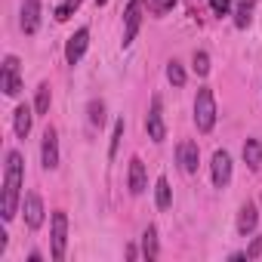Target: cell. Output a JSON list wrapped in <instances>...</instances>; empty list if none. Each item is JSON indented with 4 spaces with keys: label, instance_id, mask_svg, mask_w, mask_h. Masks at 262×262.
I'll return each instance as SVG.
<instances>
[{
    "label": "cell",
    "instance_id": "obj_5",
    "mask_svg": "<svg viewBox=\"0 0 262 262\" xmlns=\"http://www.w3.org/2000/svg\"><path fill=\"white\" fill-rule=\"evenodd\" d=\"M123 22H126V28H123V40H120V43L129 47V43L136 40V34H139V25H142V0H129Z\"/></svg>",
    "mask_w": 262,
    "mask_h": 262
},
{
    "label": "cell",
    "instance_id": "obj_9",
    "mask_svg": "<svg viewBox=\"0 0 262 262\" xmlns=\"http://www.w3.org/2000/svg\"><path fill=\"white\" fill-rule=\"evenodd\" d=\"M22 210H25V222H28L31 231L43 225V201H40L37 191H28V194L22 198Z\"/></svg>",
    "mask_w": 262,
    "mask_h": 262
},
{
    "label": "cell",
    "instance_id": "obj_20",
    "mask_svg": "<svg viewBox=\"0 0 262 262\" xmlns=\"http://www.w3.org/2000/svg\"><path fill=\"white\" fill-rule=\"evenodd\" d=\"M50 102H53L50 83H40V86H37V99H34V111H37V114H47V111H50Z\"/></svg>",
    "mask_w": 262,
    "mask_h": 262
},
{
    "label": "cell",
    "instance_id": "obj_16",
    "mask_svg": "<svg viewBox=\"0 0 262 262\" xmlns=\"http://www.w3.org/2000/svg\"><path fill=\"white\" fill-rule=\"evenodd\" d=\"M244 164L250 170H259V164H262V145H259V139H247L244 142Z\"/></svg>",
    "mask_w": 262,
    "mask_h": 262
},
{
    "label": "cell",
    "instance_id": "obj_17",
    "mask_svg": "<svg viewBox=\"0 0 262 262\" xmlns=\"http://www.w3.org/2000/svg\"><path fill=\"white\" fill-rule=\"evenodd\" d=\"M155 201H158V210H170V207H173V188H170L167 176L158 179V185H155Z\"/></svg>",
    "mask_w": 262,
    "mask_h": 262
},
{
    "label": "cell",
    "instance_id": "obj_13",
    "mask_svg": "<svg viewBox=\"0 0 262 262\" xmlns=\"http://www.w3.org/2000/svg\"><path fill=\"white\" fill-rule=\"evenodd\" d=\"M256 222H259V213H256V204H244L241 207V213H237V234H250L253 228H256Z\"/></svg>",
    "mask_w": 262,
    "mask_h": 262
},
{
    "label": "cell",
    "instance_id": "obj_12",
    "mask_svg": "<svg viewBox=\"0 0 262 262\" xmlns=\"http://www.w3.org/2000/svg\"><path fill=\"white\" fill-rule=\"evenodd\" d=\"M40 25V0H25L22 4V31L34 34Z\"/></svg>",
    "mask_w": 262,
    "mask_h": 262
},
{
    "label": "cell",
    "instance_id": "obj_15",
    "mask_svg": "<svg viewBox=\"0 0 262 262\" xmlns=\"http://www.w3.org/2000/svg\"><path fill=\"white\" fill-rule=\"evenodd\" d=\"M129 191H133V194H142L145 191V164L139 158L129 161Z\"/></svg>",
    "mask_w": 262,
    "mask_h": 262
},
{
    "label": "cell",
    "instance_id": "obj_10",
    "mask_svg": "<svg viewBox=\"0 0 262 262\" xmlns=\"http://www.w3.org/2000/svg\"><path fill=\"white\" fill-rule=\"evenodd\" d=\"M40 164L47 170H56L59 167V139H56V129L53 126H47L43 142H40Z\"/></svg>",
    "mask_w": 262,
    "mask_h": 262
},
{
    "label": "cell",
    "instance_id": "obj_24",
    "mask_svg": "<svg viewBox=\"0 0 262 262\" xmlns=\"http://www.w3.org/2000/svg\"><path fill=\"white\" fill-rule=\"evenodd\" d=\"M191 62H194V71H198V74H201V77H207V74H210V56H207V53H204V50H198V53H194V59H191Z\"/></svg>",
    "mask_w": 262,
    "mask_h": 262
},
{
    "label": "cell",
    "instance_id": "obj_6",
    "mask_svg": "<svg viewBox=\"0 0 262 262\" xmlns=\"http://www.w3.org/2000/svg\"><path fill=\"white\" fill-rule=\"evenodd\" d=\"M0 86H4L7 96H19L22 93V77H19V59L16 56H7L4 59V74H0Z\"/></svg>",
    "mask_w": 262,
    "mask_h": 262
},
{
    "label": "cell",
    "instance_id": "obj_23",
    "mask_svg": "<svg viewBox=\"0 0 262 262\" xmlns=\"http://www.w3.org/2000/svg\"><path fill=\"white\" fill-rule=\"evenodd\" d=\"M77 7H80V0H65V4L56 7V19H59V22H68V19L77 13Z\"/></svg>",
    "mask_w": 262,
    "mask_h": 262
},
{
    "label": "cell",
    "instance_id": "obj_7",
    "mask_svg": "<svg viewBox=\"0 0 262 262\" xmlns=\"http://www.w3.org/2000/svg\"><path fill=\"white\" fill-rule=\"evenodd\" d=\"M86 43H90V28H77L68 37V43H65V62L68 65H77L83 59V53H86Z\"/></svg>",
    "mask_w": 262,
    "mask_h": 262
},
{
    "label": "cell",
    "instance_id": "obj_26",
    "mask_svg": "<svg viewBox=\"0 0 262 262\" xmlns=\"http://www.w3.org/2000/svg\"><path fill=\"white\" fill-rule=\"evenodd\" d=\"M120 139H123V117H117V120H114V136H111V148H108V155H111V158L117 155Z\"/></svg>",
    "mask_w": 262,
    "mask_h": 262
},
{
    "label": "cell",
    "instance_id": "obj_14",
    "mask_svg": "<svg viewBox=\"0 0 262 262\" xmlns=\"http://www.w3.org/2000/svg\"><path fill=\"white\" fill-rule=\"evenodd\" d=\"M31 120H34L31 108H28V105H19L16 114H13V129H16V136H19V139H25V136L31 133Z\"/></svg>",
    "mask_w": 262,
    "mask_h": 262
},
{
    "label": "cell",
    "instance_id": "obj_28",
    "mask_svg": "<svg viewBox=\"0 0 262 262\" xmlns=\"http://www.w3.org/2000/svg\"><path fill=\"white\" fill-rule=\"evenodd\" d=\"M262 256V237H253V244L247 247V259H259Z\"/></svg>",
    "mask_w": 262,
    "mask_h": 262
},
{
    "label": "cell",
    "instance_id": "obj_25",
    "mask_svg": "<svg viewBox=\"0 0 262 262\" xmlns=\"http://www.w3.org/2000/svg\"><path fill=\"white\" fill-rule=\"evenodd\" d=\"M148 4V10L155 13V16H164V13H170L173 7H176V0H145Z\"/></svg>",
    "mask_w": 262,
    "mask_h": 262
},
{
    "label": "cell",
    "instance_id": "obj_19",
    "mask_svg": "<svg viewBox=\"0 0 262 262\" xmlns=\"http://www.w3.org/2000/svg\"><path fill=\"white\" fill-rule=\"evenodd\" d=\"M142 256L145 259H158V228L148 225L145 234H142Z\"/></svg>",
    "mask_w": 262,
    "mask_h": 262
},
{
    "label": "cell",
    "instance_id": "obj_2",
    "mask_svg": "<svg viewBox=\"0 0 262 262\" xmlns=\"http://www.w3.org/2000/svg\"><path fill=\"white\" fill-rule=\"evenodd\" d=\"M194 126L201 129V133H210V129L216 126V99H213L210 86L198 90V99H194Z\"/></svg>",
    "mask_w": 262,
    "mask_h": 262
},
{
    "label": "cell",
    "instance_id": "obj_11",
    "mask_svg": "<svg viewBox=\"0 0 262 262\" xmlns=\"http://www.w3.org/2000/svg\"><path fill=\"white\" fill-rule=\"evenodd\" d=\"M176 161H179V167H182L185 173H198V161H201V148H198V142L182 139L179 148H176Z\"/></svg>",
    "mask_w": 262,
    "mask_h": 262
},
{
    "label": "cell",
    "instance_id": "obj_29",
    "mask_svg": "<svg viewBox=\"0 0 262 262\" xmlns=\"http://www.w3.org/2000/svg\"><path fill=\"white\" fill-rule=\"evenodd\" d=\"M96 4H99V7H105V4H108V0H96Z\"/></svg>",
    "mask_w": 262,
    "mask_h": 262
},
{
    "label": "cell",
    "instance_id": "obj_27",
    "mask_svg": "<svg viewBox=\"0 0 262 262\" xmlns=\"http://www.w3.org/2000/svg\"><path fill=\"white\" fill-rule=\"evenodd\" d=\"M210 10L216 16H228L231 13V0H210Z\"/></svg>",
    "mask_w": 262,
    "mask_h": 262
},
{
    "label": "cell",
    "instance_id": "obj_3",
    "mask_svg": "<svg viewBox=\"0 0 262 262\" xmlns=\"http://www.w3.org/2000/svg\"><path fill=\"white\" fill-rule=\"evenodd\" d=\"M65 244H68V216L65 210L53 213V259L62 262L65 259Z\"/></svg>",
    "mask_w": 262,
    "mask_h": 262
},
{
    "label": "cell",
    "instance_id": "obj_18",
    "mask_svg": "<svg viewBox=\"0 0 262 262\" xmlns=\"http://www.w3.org/2000/svg\"><path fill=\"white\" fill-rule=\"evenodd\" d=\"M253 10H256V0H237V7H234V25L247 28L250 19H253Z\"/></svg>",
    "mask_w": 262,
    "mask_h": 262
},
{
    "label": "cell",
    "instance_id": "obj_21",
    "mask_svg": "<svg viewBox=\"0 0 262 262\" xmlns=\"http://www.w3.org/2000/svg\"><path fill=\"white\" fill-rule=\"evenodd\" d=\"M167 80L173 83V86H185V68L173 59L170 65H167Z\"/></svg>",
    "mask_w": 262,
    "mask_h": 262
},
{
    "label": "cell",
    "instance_id": "obj_1",
    "mask_svg": "<svg viewBox=\"0 0 262 262\" xmlns=\"http://www.w3.org/2000/svg\"><path fill=\"white\" fill-rule=\"evenodd\" d=\"M22 155L19 151H10L7 155V167H4V198H0V216L4 222H10L19 210V201H22Z\"/></svg>",
    "mask_w": 262,
    "mask_h": 262
},
{
    "label": "cell",
    "instance_id": "obj_4",
    "mask_svg": "<svg viewBox=\"0 0 262 262\" xmlns=\"http://www.w3.org/2000/svg\"><path fill=\"white\" fill-rule=\"evenodd\" d=\"M145 129H148L151 142H164L167 139V123H164V114H161V96L151 99V108H148V117H145Z\"/></svg>",
    "mask_w": 262,
    "mask_h": 262
},
{
    "label": "cell",
    "instance_id": "obj_8",
    "mask_svg": "<svg viewBox=\"0 0 262 262\" xmlns=\"http://www.w3.org/2000/svg\"><path fill=\"white\" fill-rule=\"evenodd\" d=\"M213 185L216 188H225L228 182H231V155L225 151V148H219L216 155H213Z\"/></svg>",
    "mask_w": 262,
    "mask_h": 262
},
{
    "label": "cell",
    "instance_id": "obj_22",
    "mask_svg": "<svg viewBox=\"0 0 262 262\" xmlns=\"http://www.w3.org/2000/svg\"><path fill=\"white\" fill-rule=\"evenodd\" d=\"M86 111H90V123H93V126H102V123H105V105H102L99 99H93V102L86 105Z\"/></svg>",
    "mask_w": 262,
    "mask_h": 262
}]
</instances>
